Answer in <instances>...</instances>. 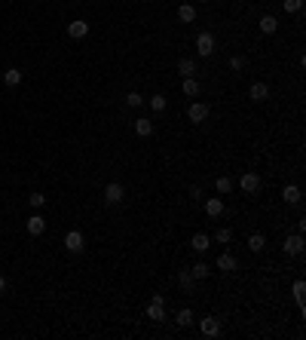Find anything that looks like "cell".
Returning <instances> with one entry per match:
<instances>
[{"label":"cell","mask_w":306,"mask_h":340,"mask_svg":"<svg viewBox=\"0 0 306 340\" xmlns=\"http://www.w3.org/2000/svg\"><path fill=\"white\" fill-rule=\"evenodd\" d=\"M181 89H184V95H187V98H196V95L202 92V86H199V80H196V77H184Z\"/></svg>","instance_id":"cell-15"},{"label":"cell","mask_w":306,"mask_h":340,"mask_svg":"<svg viewBox=\"0 0 306 340\" xmlns=\"http://www.w3.org/2000/svg\"><path fill=\"white\" fill-rule=\"evenodd\" d=\"M214 242L230 245V242H233V230H230V227H218V230H214Z\"/></svg>","instance_id":"cell-26"},{"label":"cell","mask_w":306,"mask_h":340,"mask_svg":"<svg viewBox=\"0 0 306 340\" xmlns=\"http://www.w3.org/2000/svg\"><path fill=\"white\" fill-rule=\"evenodd\" d=\"M190 248H193L196 255H205L208 248H211V236H208V233H196V236L190 239Z\"/></svg>","instance_id":"cell-9"},{"label":"cell","mask_w":306,"mask_h":340,"mask_svg":"<svg viewBox=\"0 0 306 340\" xmlns=\"http://www.w3.org/2000/svg\"><path fill=\"white\" fill-rule=\"evenodd\" d=\"M282 9L285 12H300L303 9V0H282Z\"/></svg>","instance_id":"cell-28"},{"label":"cell","mask_w":306,"mask_h":340,"mask_svg":"<svg viewBox=\"0 0 306 340\" xmlns=\"http://www.w3.org/2000/svg\"><path fill=\"white\" fill-rule=\"evenodd\" d=\"M86 34H89V22H83V19H77V22H70V25H67V37L83 40Z\"/></svg>","instance_id":"cell-10"},{"label":"cell","mask_w":306,"mask_h":340,"mask_svg":"<svg viewBox=\"0 0 306 340\" xmlns=\"http://www.w3.org/2000/svg\"><path fill=\"white\" fill-rule=\"evenodd\" d=\"M190 200H202V187H199V184L190 187Z\"/></svg>","instance_id":"cell-34"},{"label":"cell","mask_w":306,"mask_h":340,"mask_svg":"<svg viewBox=\"0 0 306 340\" xmlns=\"http://www.w3.org/2000/svg\"><path fill=\"white\" fill-rule=\"evenodd\" d=\"M122 196H125V190H122V184H117V181H111V184L104 187V203H107V205H120Z\"/></svg>","instance_id":"cell-7"},{"label":"cell","mask_w":306,"mask_h":340,"mask_svg":"<svg viewBox=\"0 0 306 340\" xmlns=\"http://www.w3.org/2000/svg\"><path fill=\"white\" fill-rule=\"evenodd\" d=\"M196 70H199V68H196L193 59H181V62H178V74H181V77H193Z\"/></svg>","instance_id":"cell-20"},{"label":"cell","mask_w":306,"mask_h":340,"mask_svg":"<svg viewBox=\"0 0 306 340\" xmlns=\"http://www.w3.org/2000/svg\"><path fill=\"white\" fill-rule=\"evenodd\" d=\"M125 104H129V107H141V104H144L141 92H129V95H125Z\"/></svg>","instance_id":"cell-31"},{"label":"cell","mask_w":306,"mask_h":340,"mask_svg":"<svg viewBox=\"0 0 306 340\" xmlns=\"http://www.w3.org/2000/svg\"><path fill=\"white\" fill-rule=\"evenodd\" d=\"M25 227H28V233H31V236H43V230H46V221L40 218V214H31Z\"/></svg>","instance_id":"cell-13"},{"label":"cell","mask_w":306,"mask_h":340,"mask_svg":"<svg viewBox=\"0 0 306 340\" xmlns=\"http://www.w3.org/2000/svg\"><path fill=\"white\" fill-rule=\"evenodd\" d=\"M199 3H211V0H199Z\"/></svg>","instance_id":"cell-36"},{"label":"cell","mask_w":306,"mask_h":340,"mask_svg":"<svg viewBox=\"0 0 306 340\" xmlns=\"http://www.w3.org/2000/svg\"><path fill=\"white\" fill-rule=\"evenodd\" d=\"M205 214H208V218H221V214H224V200H221V196L205 200Z\"/></svg>","instance_id":"cell-11"},{"label":"cell","mask_w":306,"mask_h":340,"mask_svg":"<svg viewBox=\"0 0 306 340\" xmlns=\"http://www.w3.org/2000/svg\"><path fill=\"white\" fill-rule=\"evenodd\" d=\"M230 68H233V70H242V68H245V59H242V56H233V59H230Z\"/></svg>","instance_id":"cell-33"},{"label":"cell","mask_w":306,"mask_h":340,"mask_svg":"<svg viewBox=\"0 0 306 340\" xmlns=\"http://www.w3.org/2000/svg\"><path fill=\"white\" fill-rule=\"evenodd\" d=\"M3 291H6V279H3V276H0V294H3Z\"/></svg>","instance_id":"cell-35"},{"label":"cell","mask_w":306,"mask_h":340,"mask_svg":"<svg viewBox=\"0 0 306 340\" xmlns=\"http://www.w3.org/2000/svg\"><path fill=\"white\" fill-rule=\"evenodd\" d=\"M208 114H211V107H208L205 101H193V104L187 107L190 123H205V120H208Z\"/></svg>","instance_id":"cell-3"},{"label":"cell","mask_w":306,"mask_h":340,"mask_svg":"<svg viewBox=\"0 0 306 340\" xmlns=\"http://www.w3.org/2000/svg\"><path fill=\"white\" fill-rule=\"evenodd\" d=\"M193 322V310L190 307H184V310H178V316H175V325H181V328H187Z\"/></svg>","instance_id":"cell-27"},{"label":"cell","mask_w":306,"mask_h":340,"mask_svg":"<svg viewBox=\"0 0 306 340\" xmlns=\"http://www.w3.org/2000/svg\"><path fill=\"white\" fill-rule=\"evenodd\" d=\"M178 285H181L184 291H193V285H196L193 273H190V270H181V273H178Z\"/></svg>","instance_id":"cell-24"},{"label":"cell","mask_w":306,"mask_h":340,"mask_svg":"<svg viewBox=\"0 0 306 340\" xmlns=\"http://www.w3.org/2000/svg\"><path fill=\"white\" fill-rule=\"evenodd\" d=\"M303 233H294V236H285V242H282V248H285V255L288 258H297V255H303Z\"/></svg>","instance_id":"cell-2"},{"label":"cell","mask_w":306,"mask_h":340,"mask_svg":"<svg viewBox=\"0 0 306 340\" xmlns=\"http://www.w3.org/2000/svg\"><path fill=\"white\" fill-rule=\"evenodd\" d=\"M282 200H285L288 205H297V203H300V187H297V184H288V187L282 190Z\"/></svg>","instance_id":"cell-18"},{"label":"cell","mask_w":306,"mask_h":340,"mask_svg":"<svg viewBox=\"0 0 306 340\" xmlns=\"http://www.w3.org/2000/svg\"><path fill=\"white\" fill-rule=\"evenodd\" d=\"M214 267H218V270H224V273H233V270H239V264H236V258H233L230 252H224L218 261H214Z\"/></svg>","instance_id":"cell-12"},{"label":"cell","mask_w":306,"mask_h":340,"mask_svg":"<svg viewBox=\"0 0 306 340\" xmlns=\"http://www.w3.org/2000/svg\"><path fill=\"white\" fill-rule=\"evenodd\" d=\"M83 245H86V239H83L80 230H70V233H64V248H67L70 255H80Z\"/></svg>","instance_id":"cell-5"},{"label":"cell","mask_w":306,"mask_h":340,"mask_svg":"<svg viewBox=\"0 0 306 340\" xmlns=\"http://www.w3.org/2000/svg\"><path fill=\"white\" fill-rule=\"evenodd\" d=\"M147 319L150 322H166V297L163 294H153L147 303Z\"/></svg>","instance_id":"cell-1"},{"label":"cell","mask_w":306,"mask_h":340,"mask_svg":"<svg viewBox=\"0 0 306 340\" xmlns=\"http://www.w3.org/2000/svg\"><path fill=\"white\" fill-rule=\"evenodd\" d=\"M150 107L156 114H163L166 111V95H150Z\"/></svg>","instance_id":"cell-29"},{"label":"cell","mask_w":306,"mask_h":340,"mask_svg":"<svg viewBox=\"0 0 306 340\" xmlns=\"http://www.w3.org/2000/svg\"><path fill=\"white\" fill-rule=\"evenodd\" d=\"M190 273H193V279H208V276H211V267H208L205 261H196V264L190 267Z\"/></svg>","instance_id":"cell-19"},{"label":"cell","mask_w":306,"mask_h":340,"mask_svg":"<svg viewBox=\"0 0 306 340\" xmlns=\"http://www.w3.org/2000/svg\"><path fill=\"white\" fill-rule=\"evenodd\" d=\"M74 3H83V0H74Z\"/></svg>","instance_id":"cell-37"},{"label":"cell","mask_w":306,"mask_h":340,"mask_svg":"<svg viewBox=\"0 0 306 340\" xmlns=\"http://www.w3.org/2000/svg\"><path fill=\"white\" fill-rule=\"evenodd\" d=\"M199 331H202V337H218V334H221V319L205 316V319L199 322Z\"/></svg>","instance_id":"cell-8"},{"label":"cell","mask_w":306,"mask_h":340,"mask_svg":"<svg viewBox=\"0 0 306 340\" xmlns=\"http://www.w3.org/2000/svg\"><path fill=\"white\" fill-rule=\"evenodd\" d=\"M260 31L263 34H276L279 31V19H276V15H263V19H260Z\"/></svg>","instance_id":"cell-22"},{"label":"cell","mask_w":306,"mask_h":340,"mask_svg":"<svg viewBox=\"0 0 306 340\" xmlns=\"http://www.w3.org/2000/svg\"><path fill=\"white\" fill-rule=\"evenodd\" d=\"M260 184H263V181H260L257 172H245V175L239 178V190H242V193H257Z\"/></svg>","instance_id":"cell-4"},{"label":"cell","mask_w":306,"mask_h":340,"mask_svg":"<svg viewBox=\"0 0 306 340\" xmlns=\"http://www.w3.org/2000/svg\"><path fill=\"white\" fill-rule=\"evenodd\" d=\"M233 187H236V181H233L230 175H221L218 181H214V190H218V193H230Z\"/></svg>","instance_id":"cell-23"},{"label":"cell","mask_w":306,"mask_h":340,"mask_svg":"<svg viewBox=\"0 0 306 340\" xmlns=\"http://www.w3.org/2000/svg\"><path fill=\"white\" fill-rule=\"evenodd\" d=\"M3 83H6V86H19V83H22V70H19V68L3 70Z\"/></svg>","instance_id":"cell-25"},{"label":"cell","mask_w":306,"mask_h":340,"mask_svg":"<svg viewBox=\"0 0 306 340\" xmlns=\"http://www.w3.org/2000/svg\"><path fill=\"white\" fill-rule=\"evenodd\" d=\"M196 52H199L202 59H208L211 52H214V34H208V31H202L199 37H196Z\"/></svg>","instance_id":"cell-6"},{"label":"cell","mask_w":306,"mask_h":340,"mask_svg":"<svg viewBox=\"0 0 306 340\" xmlns=\"http://www.w3.org/2000/svg\"><path fill=\"white\" fill-rule=\"evenodd\" d=\"M263 245H266L263 233H251V236H248V252H254V255H260V252H263Z\"/></svg>","instance_id":"cell-21"},{"label":"cell","mask_w":306,"mask_h":340,"mask_svg":"<svg viewBox=\"0 0 306 340\" xmlns=\"http://www.w3.org/2000/svg\"><path fill=\"white\" fill-rule=\"evenodd\" d=\"M135 135H141V138H150V135H153V120H147V117L135 120Z\"/></svg>","instance_id":"cell-17"},{"label":"cell","mask_w":306,"mask_h":340,"mask_svg":"<svg viewBox=\"0 0 306 340\" xmlns=\"http://www.w3.org/2000/svg\"><path fill=\"white\" fill-rule=\"evenodd\" d=\"M28 203H31L34 208H43V205H46V196H43V193H31V200H28Z\"/></svg>","instance_id":"cell-32"},{"label":"cell","mask_w":306,"mask_h":340,"mask_svg":"<svg viewBox=\"0 0 306 340\" xmlns=\"http://www.w3.org/2000/svg\"><path fill=\"white\" fill-rule=\"evenodd\" d=\"M248 95H251V101H266L269 98V86L266 83H251Z\"/></svg>","instance_id":"cell-14"},{"label":"cell","mask_w":306,"mask_h":340,"mask_svg":"<svg viewBox=\"0 0 306 340\" xmlns=\"http://www.w3.org/2000/svg\"><path fill=\"white\" fill-rule=\"evenodd\" d=\"M178 19H181L184 25H193L196 22V6L193 3H181L178 6Z\"/></svg>","instance_id":"cell-16"},{"label":"cell","mask_w":306,"mask_h":340,"mask_svg":"<svg viewBox=\"0 0 306 340\" xmlns=\"http://www.w3.org/2000/svg\"><path fill=\"white\" fill-rule=\"evenodd\" d=\"M303 291H306V285H303V279H297L294 282V300L300 303V310H303Z\"/></svg>","instance_id":"cell-30"}]
</instances>
